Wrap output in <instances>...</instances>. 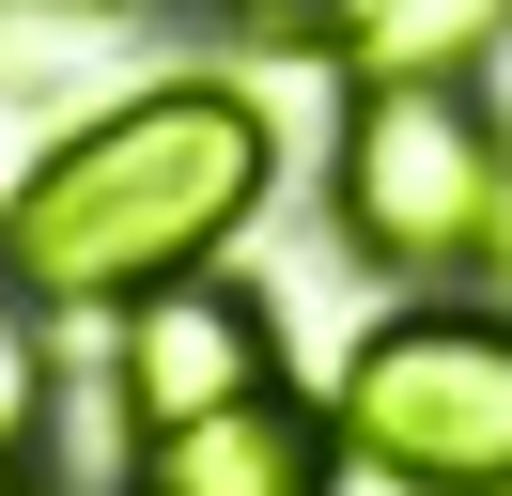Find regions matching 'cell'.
Masks as SVG:
<instances>
[{"label": "cell", "mask_w": 512, "mask_h": 496, "mask_svg": "<svg viewBox=\"0 0 512 496\" xmlns=\"http://www.w3.org/2000/svg\"><path fill=\"white\" fill-rule=\"evenodd\" d=\"M264 31L326 47L342 78H481L512 47V0H280Z\"/></svg>", "instance_id": "8992f818"}, {"label": "cell", "mask_w": 512, "mask_h": 496, "mask_svg": "<svg viewBox=\"0 0 512 496\" xmlns=\"http://www.w3.org/2000/svg\"><path fill=\"white\" fill-rule=\"evenodd\" d=\"M47 419V341H32V279L0 264V450H32Z\"/></svg>", "instance_id": "52a82bcc"}, {"label": "cell", "mask_w": 512, "mask_h": 496, "mask_svg": "<svg viewBox=\"0 0 512 496\" xmlns=\"http://www.w3.org/2000/svg\"><path fill=\"white\" fill-rule=\"evenodd\" d=\"M512 233V140L481 109V78H357L342 109V248L388 279L497 264Z\"/></svg>", "instance_id": "7a4b0ae2"}, {"label": "cell", "mask_w": 512, "mask_h": 496, "mask_svg": "<svg viewBox=\"0 0 512 496\" xmlns=\"http://www.w3.org/2000/svg\"><path fill=\"white\" fill-rule=\"evenodd\" d=\"M264 186H280V124L233 78H156L125 109L63 124L0 186V264L32 279V310H140L156 279L218 264Z\"/></svg>", "instance_id": "6da1fadb"}, {"label": "cell", "mask_w": 512, "mask_h": 496, "mask_svg": "<svg viewBox=\"0 0 512 496\" xmlns=\"http://www.w3.org/2000/svg\"><path fill=\"white\" fill-rule=\"evenodd\" d=\"M0 496H32V465H16V450H0Z\"/></svg>", "instance_id": "ba28073f"}, {"label": "cell", "mask_w": 512, "mask_h": 496, "mask_svg": "<svg viewBox=\"0 0 512 496\" xmlns=\"http://www.w3.org/2000/svg\"><path fill=\"white\" fill-rule=\"evenodd\" d=\"M326 450H342V434H326L311 403L264 372V388L187 403V419H140L125 496H326Z\"/></svg>", "instance_id": "277c9868"}, {"label": "cell", "mask_w": 512, "mask_h": 496, "mask_svg": "<svg viewBox=\"0 0 512 496\" xmlns=\"http://www.w3.org/2000/svg\"><path fill=\"white\" fill-rule=\"evenodd\" d=\"M326 434L404 496H512V310H388V326H357Z\"/></svg>", "instance_id": "3957f363"}, {"label": "cell", "mask_w": 512, "mask_h": 496, "mask_svg": "<svg viewBox=\"0 0 512 496\" xmlns=\"http://www.w3.org/2000/svg\"><path fill=\"white\" fill-rule=\"evenodd\" d=\"M280 372V326H264L249 295H218V279H156L125 326V419H187V403L218 388H264Z\"/></svg>", "instance_id": "5b68a950"}]
</instances>
